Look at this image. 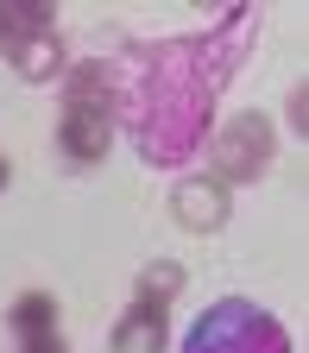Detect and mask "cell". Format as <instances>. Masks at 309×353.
<instances>
[{
    "mask_svg": "<svg viewBox=\"0 0 309 353\" xmlns=\"http://www.w3.org/2000/svg\"><path fill=\"white\" fill-rule=\"evenodd\" d=\"M114 139V82L101 63H76L63 76V120H57V152L70 164H101Z\"/></svg>",
    "mask_w": 309,
    "mask_h": 353,
    "instance_id": "obj_2",
    "label": "cell"
},
{
    "mask_svg": "<svg viewBox=\"0 0 309 353\" xmlns=\"http://www.w3.org/2000/svg\"><path fill=\"white\" fill-rule=\"evenodd\" d=\"M183 353H290V334L272 309H259L246 296H221L190 322Z\"/></svg>",
    "mask_w": 309,
    "mask_h": 353,
    "instance_id": "obj_3",
    "label": "cell"
},
{
    "mask_svg": "<svg viewBox=\"0 0 309 353\" xmlns=\"http://www.w3.org/2000/svg\"><path fill=\"white\" fill-rule=\"evenodd\" d=\"M51 0H7L0 7V57H13L26 38H38V32H51Z\"/></svg>",
    "mask_w": 309,
    "mask_h": 353,
    "instance_id": "obj_7",
    "label": "cell"
},
{
    "mask_svg": "<svg viewBox=\"0 0 309 353\" xmlns=\"http://www.w3.org/2000/svg\"><path fill=\"white\" fill-rule=\"evenodd\" d=\"M7 176H13V170H7V152H0V190H7Z\"/></svg>",
    "mask_w": 309,
    "mask_h": 353,
    "instance_id": "obj_12",
    "label": "cell"
},
{
    "mask_svg": "<svg viewBox=\"0 0 309 353\" xmlns=\"http://www.w3.org/2000/svg\"><path fill=\"white\" fill-rule=\"evenodd\" d=\"M272 164V120L240 114L215 132V183H259Z\"/></svg>",
    "mask_w": 309,
    "mask_h": 353,
    "instance_id": "obj_4",
    "label": "cell"
},
{
    "mask_svg": "<svg viewBox=\"0 0 309 353\" xmlns=\"http://www.w3.org/2000/svg\"><path fill=\"white\" fill-rule=\"evenodd\" d=\"M44 328H57V296L51 290H26L13 303V334H44Z\"/></svg>",
    "mask_w": 309,
    "mask_h": 353,
    "instance_id": "obj_9",
    "label": "cell"
},
{
    "mask_svg": "<svg viewBox=\"0 0 309 353\" xmlns=\"http://www.w3.org/2000/svg\"><path fill=\"white\" fill-rule=\"evenodd\" d=\"M164 309L170 303H146V296H132V309L120 316L114 328V353H164Z\"/></svg>",
    "mask_w": 309,
    "mask_h": 353,
    "instance_id": "obj_6",
    "label": "cell"
},
{
    "mask_svg": "<svg viewBox=\"0 0 309 353\" xmlns=\"http://www.w3.org/2000/svg\"><path fill=\"white\" fill-rule=\"evenodd\" d=\"M252 32H259V7H234L202 38L132 44L120 57V70H108L114 114L126 120V132H132V145H139L146 164L170 170V164L202 152L208 126H215V101L234 82L240 57L252 51Z\"/></svg>",
    "mask_w": 309,
    "mask_h": 353,
    "instance_id": "obj_1",
    "label": "cell"
},
{
    "mask_svg": "<svg viewBox=\"0 0 309 353\" xmlns=\"http://www.w3.org/2000/svg\"><path fill=\"white\" fill-rule=\"evenodd\" d=\"M170 208H177V221H183L190 234H215V228H228V214H234L228 190H221L215 176H190V183H177Z\"/></svg>",
    "mask_w": 309,
    "mask_h": 353,
    "instance_id": "obj_5",
    "label": "cell"
},
{
    "mask_svg": "<svg viewBox=\"0 0 309 353\" xmlns=\"http://www.w3.org/2000/svg\"><path fill=\"white\" fill-rule=\"evenodd\" d=\"M19 341V353H63V334L57 328H44V334H13Z\"/></svg>",
    "mask_w": 309,
    "mask_h": 353,
    "instance_id": "obj_11",
    "label": "cell"
},
{
    "mask_svg": "<svg viewBox=\"0 0 309 353\" xmlns=\"http://www.w3.org/2000/svg\"><path fill=\"white\" fill-rule=\"evenodd\" d=\"M177 290H183V265L158 259V265H146V272H139V296H146V303H170Z\"/></svg>",
    "mask_w": 309,
    "mask_h": 353,
    "instance_id": "obj_10",
    "label": "cell"
},
{
    "mask_svg": "<svg viewBox=\"0 0 309 353\" xmlns=\"http://www.w3.org/2000/svg\"><path fill=\"white\" fill-rule=\"evenodd\" d=\"M7 63H13V76L44 82V76H57V70H63V38H57V32H38V38H26V44H19Z\"/></svg>",
    "mask_w": 309,
    "mask_h": 353,
    "instance_id": "obj_8",
    "label": "cell"
}]
</instances>
